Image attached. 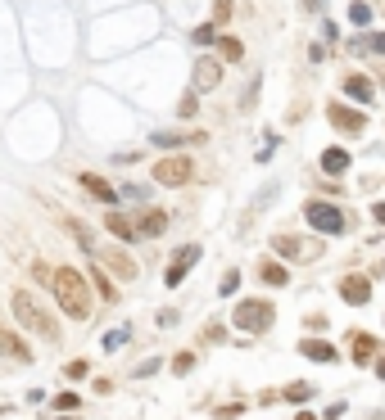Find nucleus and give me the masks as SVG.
Returning <instances> with one entry per match:
<instances>
[{"instance_id":"obj_1","label":"nucleus","mask_w":385,"mask_h":420,"mask_svg":"<svg viewBox=\"0 0 385 420\" xmlns=\"http://www.w3.org/2000/svg\"><path fill=\"white\" fill-rule=\"evenodd\" d=\"M50 294L59 299V307H64L73 321H87V316H91V285H87V276H77L73 267H59L55 271Z\"/></svg>"},{"instance_id":"obj_2","label":"nucleus","mask_w":385,"mask_h":420,"mask_svg":"<svg viewBox=\"0 0 385 420\" xmlns=\"http://www.w3.org/2000/svg\"><path fill=\"white\" fill-rule=\"evenodd\" d=\"M14 316H19V325H23V330L41 334V339H59V325H55V316L45 312L41 303H36V294H28V290H14Z\"/></svg>"},{"instance_id":"obj_3","label":"nucleus","mask_w":385,"mask_h":420,"mask_svg":"<svg viewBox=\"0 0 385 420\" xmlns=\"http://www.w3.org/2000/svg\"><path fill=\"white\" fill-rule=\"evenodd\" d=\"M304 222L318 231V235H344V231L353 226V213L349 208L327 204V199H308L304 204Z\"/></svg>"},{"instance_id":"obj_4","label":"nucleus","mask_w":385,"mask_h":420,"mask_svg":"<svg viewBox=\"0 0 385 420\" xmlns=\"http://www.w3.org/2000/svg\"><path fill=\"white\" fill-rule=\"evenodd\" d=\"M272 321H276L272 299H245V303H236V312H231V325L245 330V334H267Z\"/></svg>"},{"instance_id":"obj_5","label":"nucleus","mask_w":385,"mask_h":420,"mask_svg":"<svg viewBox=\"0 0 385 420\" xmlns=\"http://www.w3.org/2000/svg\"><path fill=\"white\" fill-rule=\"evenodd\" d=\"M272 253L290 262H318L322 258V240H304V235H272Z\"/></svg>"},{"instance_id":"obj_6","label":"nucleus","mask_w":385,"mask_h":420,"mask_svg":"<svg viewBox=\"0 0 385 420\" xmlns=\"http://www.w3.org/2000/svg\"><path fill=\"white\" fill-rule=\"evenodd\" d=\"M190 176H195V163H190L186 154H173V159H159V163H154V185L177 190V185H190Z\"/></svg>"},{"instance_id":"obj_7","label":"nucleus","mask_w":385,"mask_h":420,"mask_svg":"<svg viewBox=\"0 0 385 420\" xmlns=\"http://www.w3.org/2000/svg\"><path fill=\"white\" fill-rule=\"evenodd\" d=\"M327 122L336 131H344V136H363V131H367V113L349 108L344 100H331V104H327Z\"/></svg>"},{"instance_id":"obj_8","label":"nucleus","mask_w":385,"mask_h":420,"mask_svg":"<svg viewBox=\"0 0 385 420\" xmlns=\"http://www.w3.org/2000/svg\"><path fill=\"white\" fill-rule=\"evenodd\" d=\"M199 258H204V248H199V244H182V248H177L173 262H168V271H164V285H168V290H177V285L186 280V271L195 267Z\"/></svg>"},{"instance_id":"obj_9","label":"nucleus","mask_w":385,"mask_h":420,"mask_svg":"<svg viewBox=\"0 0 385 420\" xmlns=\"http://www.w3.org/2000/svg\"><path fill=\"white\" fill-rule=\"evenodd\" d=\"M218 82H222V59H195L190 86L195 91H218Z\"/></svg>"},{"instance_id":"obj_10","label":"nucleus","mask_w":385,"mask_h":420,"mask_svg":"<svg viewBox=\"0 0 385 420\" xmlns=\"http://www.w3.org/2000/svg\"><path fill=\"white\" fill-rule=\"evenodd\" d=\"M340 91L349 100H358V104H372V100H376V86H372V77H367V73H344L340 77Z\"/></svg>"},{"instance_id":"obj_11","label":"nucleus","mask_w":385,"mask_h":420,"mask_svg":"<svg viewBox=\"0 0 385 420\" xmlns=\"http://www.w3.org/2000/svg\"><path fill=\"white\" fill-rule=\"evenodd\" d=\"M340 299L349 303V307H363V303L372 299V280L367 276H340Z\"/></svg>"},{"instance_id":"obj_12","label":"nucleus","mask_w":385,"mask_h":420,"mask_svg":"<svg viewBox=\"0 0 385 420\" xmlns=\"http://www.w3.org/2000/svg\"><path fill=\"white\" fill-rule=\"evenodd\" d=\"M77 185H82V190H87L91 194V199H100V204H118V190H113V185L109 181H104V176H96V172H82V181H77Z\"/></svg>"},{"instance_id":"obj_13","label":"nucleus","mask_w":385,"mask_h":420,"mask_svg":"<svg viewBox=\"0 0 385 420\" xmlns=\"http://www.w3.org/2000/svg\"><path fill=\"white\" fill-rule=\"evenodd\" d=\"M0 353H5V357H14V362H23V366L32 362V348L23 344V339H19V334H14L5 321H0Z\"/></svg>"},{"instance_id":"obj_14","label":"nucleus","mask_w":385,"mask_h":420,"mask_svg":"<svg viewBox=\"0 0 385 420\" xmlns=\"http://www.w3.org/2000/svg\"><path fill=\"white\" fill-rule=\"evenodd\" d=\"M349 150H344V145H327V150H322V172L327 176H344L349 172Z\"/></svg>"},{"instance_id":"obj_15","label":"nucleus","mask_w":385,"mask_h":420,"mask_svg":"<svg viewBox=\"0 0 385 420\" xmlns=\"http://www.w3.org/2000/svg\"><path fill=\"white\" fill-rule=\"evenodd\" d=\"M136 231H141L145 240L164 235V231H168V213H164V208H145V213L136 217Z\"/></svg>"},{"instance_id":"obj_16","label":"nucleus","mask_w":385,"mask_h":420,"mask_svg":"<svg viewBox=\"0 0 385 420\" xmlns=\"http://www.w3.org/2000/svg\"><path fill=\"white\" fill-rule=\"evenodd\" d=\"M104 226H109V235L127 240V244H132V240L141 235V231H136V222H132L127 213H118V208H109V217H104Z\"/></svg>"},{"instance_id":"obj_17","label":"nucleus","mask_w":385,"mask_h":420,"mask_svg":"<svg viewBox=\"0 0 385 420\" xmlns=\"http://www.w3.org/2000/svg\"><path fill=\"white\" fill-rule=\"evenodd\" d=\"M353 54H385V32H358L353 41H344Z\"/></svg>"},{"instance_id":"obj_18","label":"nucleus","mask_w":385,"mask_h":420,"mask_svg":"<svg viewBox=\"0 0 385 420\" xmlns=\"http://www.w3.org/2000/svg\"><path fill=\"white\" fill-rule=\"evenodd\" d=\"M353 362H358V366H372L376 362V334H367V330L353 334Z\"/></svg>"},{"instance_id":"obj_19","label":"nucleus","mask_w":385,"mask_h":420,"mask_svg":"<svg viewBox=\"0 0 385 420\" xmlns=\"http://www.w3.org/2000/svg\"><path fill=\"white\" fill-rule=\"evenodd\" d=\"M299 353L313 357V362H336V357H340L336 348L327 344V339H299Z\"/></svg>"},{"instance_id":"obj_20","label":"nucleus","mask_w":385,"mask_h":420,"mask_svg":"<svg viewBox=\"0 0 385 420\" xmlns=\"http://www.w3.org/2000/svg\"><path fill=\"white\" fill-rule=\"evenodd\" d=\"M104 258H109L113 276H127V280H132L136 271H141V267H136V258H132V253H127V248H113V253H104Z\"/></svg>"},{"instance_id":"obj_21","label":"nucleus","mask_w":385,"mask_h":420,"mask_svg":"<svg viewBox=\"0 0 385 420\" xmlns=\"http://www.w3.org/2000/svg\"><path fill=\"white\" fill-rule=\"evenodd\" d=\"M258 280H263V285H286V280H290V271L281 267L276 258H263V262H258Z\"/></svg>"},{"instance_id":"obj_22","label":"nucleus","mask_w":385,"mask_h":420,"mask_svg":"<svg viewBox=\"0 0 385 420\" xmlns=\"http://www.w3.org/2000/svg\"><path fill=\"white\" fill-rule=\"evenodd\" d=\"M204 131H154V145H199Z\"/></svg>"},{"instance_id":"obj_23","label":"nucleus","mask_w":385,"mask_h":420,"mask_svg":"<svg viewBox=\"0 0 385 420\" xmlns=\"http://www.w3.org/2000/svg\"><path fill=\"white\" fill-rule=\"evenodd\" d=\"M218 59H222V64H241V59H245V45L241 41H236V36H218Z\"/></svg>"},{"instance_id":"obj_24","label":"nucleus","mask_w":385,"mask_h":420,"mask_svg":"<svg viewBox=\"0 0 385 420\" xmlns=\"http://www.w3.org/2000/svg\"><path fill=\"white\" fill-rule=\"evenodd\" d=\"M313 393H318V388L308 384V380H295V384H286V388H281V402H308Z\"/></svg>"},{"instance_id":"obj_25","label":"nucleus","mask_w":385,"mask_h":420,"mask_svg":"<svg viewBox=\"0 0 385 420\" xmlns=\"http://www.w3.org/2000/svg\"><path fill=\"white\" fill-rule=\"evenodd\" d=\"M91 280H96V290H100V299H104V303H113V299H118V290H113V280L104 276L100 267H91Z\"/></svg>"},{"instance_id":"obj_26","label":"nucleus","mask_w":385,"mask_h":420,"mask_svg":"<svg viewBox=\"0 0 385 420\" xmlns=\"http://www.w3.org/2000/svg\"><path fill=\"white\" fill-rule=\"evenodd\" d=\"M236 290H241V271L231 267V271H222V280H218V294H222V299H231Z\"/></svg>"},{"instance_id":"obj_27","label":"nucleus","mask_w":385,"mask_h":420,"mask_svg":"<svg viewBox=\"0 0 385 420\" xmlns=\"http://www.w3.org/2000/svg\"><path fill=\"white\" fill-rule=\"evenodd\" d=\"M349 23H353V27H367V23H372V5L353 0V5H349Z\"/></svg>"},{"instance_id":"obj_28","label":"nucleus","mask_w":385,"mask_h":420,"mask_svg":"<svg viewBox=\"0 0 385 420\" xmlns=\"http://www.w3.org/2000/svg\"><path fill=\"white\" fill-rule=\"evenodd\" d=\"M190 41H195V45H213V41H218V23H199L195 32H190Z\"/></svg>"},{"instance_id":"obj_29","label":"nucleus","mask_w":385,"mask_h":420,"mask_svg":"<svg viewBox=\"0 0 385 420\" xmlns=\"http://www.w3.org/2000/svg\"><path fill=\"white\" fill-rule=\"evenodd\" d=\"M127 330H132V325H118V330H113V334H104V348H109V353H113V348H122V344H127V339H132V334H127Z\"/></svg>"},{"instance_id":"obj_30","label":"nucleus","mask_w":385,"mask_h":420,"mask_svg":"<svg viewBox=\"0 0 385 420\" xmlns=\"http://www.w3.org/2000/svg\"><path fill=\"white\" fill-rule=\"evenodd\" d=\"M64 375H68V380H87V375H91V362H82V357H77V362H68V366H64Z\"/></svg>"},{"instance_id":"obj_31","label":"nucleus","mask_w":385,"mask_h":420,"mask_svg":"<svg viewBox=\"0 0 385 420\" xmlns=\"http://www.w3.org/2000/svg\"><path fill=\"white\" fill-rule=\"evenodd\" d=\"M55 407H59V411H77V407H82V398L68 388V393H55Z\"/></svg>"},{"instance_id":"obj_32","label":"nucleus","mask_w":385,"mask_h":420,"mask_svg":"<svg viewBox=\"0 0 385 420\" xmlns=\"http://www.w3.org/2000/svg\"><path fill=\"white\" fill-rule=\"evenodd\" d=\"M190 366H195V353H177L173 357V371H177V375H190Z\"/></svg>"},{"instance_id":"obj_33","label":"nucleus","mask_w":385,"mask_h":420,"mask_svg":"<svg viewBox=\"0 0 385 420\" xmlns=\"http://www.w3.org/2000/svg\"><path fill=\"white\" fill-rule=\"evenodd\" d=\"M231 10H236L231 0H213V23H218V27H222V23L231 19Z\"/></svg>"},{"instance_id":"obj_34","label":"nucleus","mask_w":385,"mask_h":420,"mask_svg":"<svg viewBox=\"0 0 385 420\" xmlns=\"http://www.w3.org/2000/svg\"><path fill=\"white\" fill-rule=\"evenodd\" d=\"M195 95H199V91H186V95H182V104H177L182 118H195Z\"/></svg>"},{"instance_id":"obj_35","label":"nucleus","mask_w":385,"mask_h":420,"mask_svg":"<svg viewBox=\"0 0 385 420\" xmlns=\"http://www.w3.org/2000/svg\"><path fill=\"white\" fill-rule=\"evenodd\" d=\"M241 411H245V402H236V407H218V411H213V420H236Z\"/></svg>"},{"instance_id":"obj_36","label":"nucleus","mask_w":385,"mask_h":420,"mask_svg":"<svg viewBox=\"0 0 385 420\" xmlns=\"http://www.w3.org/2000/svg\"><path fill=\"white\" fill-rule=\"evenodd\" d=\"M322 5H327V0H299V10H304V14H318Z\"/></svg>"},{"instance_id":"obj_37","label":"nucleus","mask_w":385,"mask_h":420,"mask_svg":"<svg viewBox=\"0 0 385 420\" xmlns=\"http://www.w3.org/2000/svg\"><path fill=\"white\" fill-rule=\"evenodd\" d=\"M372 217H376V222H381V226H385V204H381V199H376V204H372Z\"/></svg>"},{"instance_id":"obj_38","label":"nucleus","mask_w":385,"mask_h":420,"mask_svg":"<svg viewBox=\"0 0 385 420\" xmlns=\"http://www.w3.org/2000/svg\"><path fill=\"white\" fill-rule=\"evenodd\" d=\"M372 371H376V375L385 380V357H376V362H372Z\"/></svg>"},{"instance_id":"obj_39","label":"nucleus","mask_w":385,"mask_h":420,"mask_svg":"<svg viewBox=\"0 0 385 420\" xmlns=\"http://www.w3.org/2000/svg\"><path fill=\"white\" fill-rule=\"evenodd\" d=\"M295 420H318V416H313V411H299V416Z\"/></svg>"},{"instance_id":"obj_40","label":"nucleus","mask_w":385,"mask_h":420,"mask_svg":"<svg viewBox=\"0 0 385 420\" xmlns=\"http://www.w3.org/2000/svg\"><path fill=\"white\" fill-rule=\"evenodd\" d=\"M64 420H73V416H64Z\"/></svg>"}]
</instances>
